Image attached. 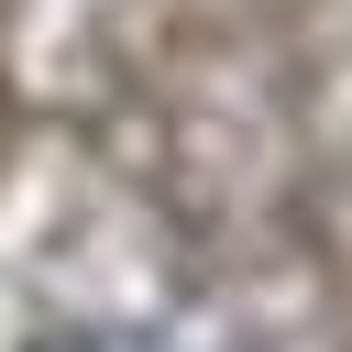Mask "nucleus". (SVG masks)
Returning a JSON list of instances; mask_svg holds the SVG:
<instances>
[{"mask_svg": "<svg viewBox=\"0 0 352 352\" xmlns=\"http://www.w3.org/2000/svg\"><path fill=\"white\" fill-rule=\"evenodd\" d=\"M77 352H176V341H143V330H110V341H77Z\"/></svg>", "mask_w": 352, "mask_h": 352, "instance_id": "1", "label": "nucleus"}]
</instances>
